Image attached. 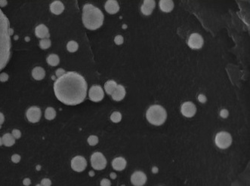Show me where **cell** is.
Here are the masks:
<instances>
[{"instance_id": "obj_1", "label": "cell", "mask_w": 250, "mask_h": 186, "mask_svg": "<svg viewBox=\"0 0 250 186\" xmlns=\"http://www.w3.org/2000/svg\"><path fill=\"white\" fill-rule=\"evenodd\" d=\"M87 82L77 72H67L54 84V91L58 100L68 106H76L84 101Z\"/></svg>"}, {"instance_id": "obj_2", "label": "cell", "mask_w": 250, "mask_h": 186, "mask_svg": "<svg viewBox=\"0 0 250 186\" xmlns=\"http://www.w3.org/2000/svg\"><path fill=\"white\" fill-rule=\"evenodd\" d=\"M10 23L6 15L0 9V71L3 69L11 58Z\"/></svg>"}, {"instance_id": "obj_3", "label": "cell", "mask_w": 250, "mask_h": 186, "mask_svg": "<svg viewBox=\"0 0 250 186\" xmlns=\"http://www.w3.org/2000/svg\"><path fill=\"white\" fill-rule=\"evenodd\" d=\"M83 22L88 30H94L100 28L104 22V14L98 8L87 4L83 9Z\"/></svg>"}, {"instance_id": "obj_4", "label": "cell", "mask_w": 250, "mask_h": 186, "mask_svg": "<svg viewBox=\"0 0 250 186\" xmlns=\"http://www.w3.org/2000/svg\"><path fill=\"white\" fill-rule=\"evenodd\" d=\"M146 117L150 123L159 126L166 121L167 114L163 107L159 105H154L148 109Z\"/></svg>"}, {"instance_id": "obj_5", "label": "cell", "mask_w": 250, "mask_h": 186, "mask_svg": "<svg viewBox=\"0 0 250 186\" xmlns=\"http://www.w3.org/2000/svg\"><path fill=\"white\" fill-rule=\"evenodd\" d=\"M231 136L227 132H220L215 136V144L219 148L225 149L231 145Z\"/></svg>"}, {"instance_id": "obj_6", "label": "cell", "mask_w": 250, "mask_h": 186, "mask_svg": "<svg viewBox=\"0 0 250 186\" xmlns=\"http://www.w3.org/2000/svg\"><path fill=\"white\" fill-rule=\"evenodd\" d=\"M91 164L94 169L101 170L106 167L107 160L102 153L94 152L91 157Z\"/></svg>"}, {"instance_id": "obj_7", "label": "cell", "mask_w": 250, "mask_h": 186, "mask_svg": "<svg viewBox=\"0 0 250 186\" xmlns=\"http://www.w3.org/2000/svg\"><path fill=\"white\" fill-rule=\"evenodd\" d=\"M41 110L37 106H32L28 109L26 113L27 120L31 123H37L39 122L41 118Z\"/></svg>"}, {"instance_id": "obj_8", "label": "cell", "mask_w": 250, "mask_h": 186, "mask_svg": "<svg viewBox=\"0 0 250 186\" xmlns=\"http://www.w3.org/2000/svg\"><path fill=\"white\" fill-rule=\"evenodd\" d=\"M87 166V161L83 156H76L71 161V167L76 172H83Z\"/></svg>"}, {"instance_id": "obj_9", "label": "cell", "mask_w": 250, "mask_h": 186, "mask_svg": "<svg viewBox=\"0 0 250 186\" xmlns=\"http://www.w3.org/2000/svg\"><path fill=\"white\" fill-rule=\"evenodd\" d=\"M105 93L101 86L94 85L89 90V98L93 102H99L103 100Z\"/></svg>"}, {"instance_id": "obj_10", "label": "cell", "mask_w": 250, "mask_h": 186, "mask_svg": "<svg viewBox=\"0 0 250 186\" xmlns=\"http://www.w3.org/2000/svg\"><path fill=\"white\" fill-rule=\"evenodd\" d=\"M203 45V38L200 34L193 33L188 40V46L192 49H200Z\"/></svg>"}, {"instance_id": "obj_11", "label": "cell", "mask_w": 250, "mask_h": 186, "mask_svg": "<svg viewBox=\"0 0 250 186\" xmlns=\"http://www.w3.org/2000/svg\"><path fill=\"white\" fill-rule=\"evenodd\" d=\"M131 182L135 186H143L147 182V176L143 172L136 171L132 175Z\"/></svg>"}, {"instance_id": "obj_12", "label": "cell", "mask_w": 250, "mask_h": 186, "mask_svg": "<svg viewBox=\"0 0 250 186\" xmlns=\"http://www.w3.org/2000/svg\"><path fill=\"white\" fill-rule=\"evenodd\" d=\"M197 108L191 102H186L181 106V113L184 116L191 118L196 114Z\"/></svg>"}, {"instance_id": "obj_13", "label": "cell", "mask_w": 250, "mask_h": 186, "mask_svg": "<svg viewBox=\"0 0 250 186\" xmlns=\"http://www.w3.org/2000/svg\"><path fill=\"white\" fill-rule=\"evenodd\" d=\"M35 34L36 35H37V37L41 38V39L49 38L48 29V27L44 25V24H40V25L37 26V27H36Z\"/></svg>"}, {"instance_id": "obj_14", "label": "cell", "mask_w": 250, "mask_h": 186, "mask_svg": "<svg viewBox=\"0 0 250 186\" xmlns=\"http://www.w3.org/2000/svg\"><path fill=\"white\" fill-rule=\"evenodd\" d=\"M105 10L109 14H113L119 12V6L118 2L114 0H108L105 3Z\"/></svg>"}, {"instance_id": "obj_15", "label": "cell", "mask_w": 250, "mask_h": 186, "mask_svg": "<svg viewBox=\"0 0 250 186\" xmlns=\"http://www.w3.org/2000/svg\"><path fill=\"white\" fill-rule=\"evenodd\" d=\"M111 96H112L113 100H114L115 101H120L123 100L126 96V90H125L124 87L122 85H117L116 90L113 91Z\"/></svg>"}, {"instance_id": "obj_16", "label": "cell", "mask_w": 250, "mask_h": 186, "mask_svg": "<svg viewBox=\"0 0 250 186\" xmlns=\"http://www.w3.org/2000/svg\"><path fill=\"white\" fill-rule=\"evenodd\" d=\"M154 7H155V2L154 1L146 0V1H144V3L141 5V12L144 15H150L152 13Z\"/></svg>"}, {"instance_id": "obj_17", "label": "cell", "mask_w": 250, "mask_h": 186, "mask_svg": "<svg viewBox=\"0 0 250 186\" xmlns=\"http://www.w3.org/2000/svg\"><path fill=\"white\" fill-rule=\"evenodd\" d=\"M112 166H113V168L115 170H117V171L123 170L126 166V159L122 158V157L115 158L113 161V162H112Z\"/></svg>"}, {"instance_id": "obj_18", "label": "cell", "mask_w": 250, "mask_h": 186, "mask_svg": "<svg viewBox=\"0 0 250 186\" xmlns=\"http://www.w3.org/2000/svg\"><path fill=\"white\" fill-rule=\"evenodd\" d=\"M50 10L55 14H61L64 10V5L60 1H55L50 5Z\"/></svg>"}, {"instance_id": "obj_19", "label": "cell", "mask_w": 250, "mask_h": 186, "mask_svg": "<svg viewBox=\"0 0 250 186\" xmlns=\"http://www.w3.org/2000/svg\"><path fill=\"white\" fill-rule=\"evenodd\" d=\"M32 76H33V78H34V79L37 80V81L42 80L45 76V70H44L43 68H42V67H35V68L33 69V71H32Z\"/></svg>"}, {"instance_id": "obj_20", "label": "cell", "mask_w": 250, "mask_h": 186, "mask_svg": "<svg viewBox=\"0 0 250 186\" xmlns=\"http://www.w3.org/2000/svg\"><path fill=\"white\" fill-rule=\"evenodd\" d=\"M160 9L164 12H170L174 8V3L171 0H161L159 2Z\"/></svg>"}, {"instance_id": "obj_21", "label": "cell", "mask_w": 250, "mask_h": 186, "mask_svg": "<svg viewBox=\"0 0 250 186\" xmlns=\"http://www.w3.org/2000/svg\"><path fill=\"white\" fill-rule=\"evenodd\" d=\"M2 140L4 145L7 147L12 146L15 143V139L14 138L13 136L10 134V133H5V134H4L3 136L2 137Z\"/></svg>"}, {"instance_id": "obj_22", "label": "cell", "mask_w": 250, "mask_h": 186, "mask_svg": "<svg viewBox=\"0 0 250 186\" xmlns=\"http://www.w3.org/2000/svg\"><path fill=\"white\" fill-rule=\"evenodd\" d=\"M117 84L115 81H113V80H110V81H108L105 83V91L107 92V93L109 95H112V93H113L115 90H116V87H117Z\"/></svg>"}, {"instance_id": "obj_23", "label": "cell", "mask_w": 250, "mask_h": 186, "mask_svg": "<svg viewBox=\"0 0 250 186\" xmlns=\"http://www.w3.org/2000/svg\"><path fill=\"white\" fill-rule=\"evenodd\" d=\"M60 59L59 56L55 54H51L49 56L47 57V63L48 65L51 66V67H56L59 64Z\"/></svg>"}, {"instance_id": "obj_24", "label": "cell", "mask_w": 250, "mask_h": 186, "mask_svg": "<svg viewBox=\"0 0 250 186\" xmlns=\"http://www.w3.org/2000/svg\"><path fill=\"white\" fill-rule=\"evenodd\" d=\"M45 117L47 120H53L56 117V111L52 107H48L45 111Z\"/></svg>"}, {"instance_id": "obj_25", "label": "cell", "mask_w": 250, "mask_h": 186, "mask_svg": "<svg viewBox=\"0 0 250 186\" xmlns=\"http://www.w3.org/2000/svg\"><path fill=\"white\" fill-rule=\"evenodd\" d=\"M79 46L77 42H75V41H70L67 43V48L68 51L71 52V53H73V52H76L78 49Z\"/></svg>"}, {"instance_id": "obj_26", "label": "cell", "mask_w": 250, "mask_h": 186, "mask_svg": "<svg viewBox=\"0 0 250 186\" xmlns=\"http://www.w3.org/2000/svg\"><path fill=\"white\" fill-rule=\"evenodd\" d=\"M51 45V40L49 38H44V39H41L39 42V46L42 49H47V48H50Z\"/></svg>"}, {"instance_id": "obj_27", "label": "cell", "mask_w": 250, "mask_h": 186, "mask_svg": "<svg viewBox=\"0 0 250 186\" xmlns=\"http://www.w3.org/2000/svg\"><path fill=\"white\" fill-rule=\"evenodd\" d=\"M110 119L114 123H118L122 119L121 113L119 112V111H114V112L112 113V115L110 116Z\"/></svg>"}, {"instance_id": "obj_28", "label": "cell", "mask_w": 250, "mask_h": 186, "mask_svg": "<svg viewBox=\"0 0 250 186\" xmlns=\"http://www.w3.org/2000/svg\"><path fill=\"white\" fill-rule=\"evenodd\" d=\"M88 143L90 145H95L98 143V138L96 136H90L88 138Z\"/></svg>"}, {"instance_id": "obj_29", "label": "cell", "mask_w": 250, "mask_h": 186, "mask_svg": "<svg viewBox=\"0 0 250 186\" xmlns=\"http://www.w3.org/2000/svg\"><path fill=\"white\" fill-rule=\"evenodd\" d=\"M12 135L13 136V137L15 139H19V138H20V136H21V132H20L19 130L15 129V130H12Z\"/></svg>"}, {"instance_id": "obj_30", "label": "cell", "mask_w": 250, "mask_h": 186, "mask_svg": "<svg viewBox=\"0 0 250 186\" xmlns=\"http://www.w3.org/2000/svg\"><path fill=\"white\" fill-rule=\"evenodd\" d=\"M114 42H115V43L116 44V45H120L123 43L124 40H123V36H122V35H117V36L115 37Z\"/></svg>"}, {"instance_id": "obj_31", "label": "cell", "mask_w": 250, "mask_h": 186, "mask_svg": "<svg viewBox=\"0 0 250 186\" xmlns=\"http://www.w3.org/2000/svg\"><path fill=\"white\" fill-rule=\"evenodd\" d=\"M42 186H51V181L49 179H43L41 181Z\"/></svg>"}, {"instance_id": "obj_32", "label": "cell", "mask_w": 250, "mask_h": 186, "mask_svg": "<svg viewBox=\"0 0 250 186\" xmlns=\"http://www.w3.org/2000/svg\"><path fill=\"white\" fill-rule=\"evenodd\" d=\"M66 73V72H65L64 69H58L56 70V72H55V74H56V76L58 78H60V77H61L62 75H64V74Z\"/></svg>"}, {"instance_id": "obj_33", "label": "cell", "mask_w": 250, "mask_h": 186, "mask_svg": "<svg viewBox=\"0 0 250 186\" xmlns=\"http://www.w3.org/2000/svg\"><path fill=\"white\" fill-rule=\"evenodd\" d=\"M8 78H9V76H8V74H6V73L0 74V82H7V81L8 80Z\"/></svg>"}, {"instance_id": "obj_34", "label": "cell", "mask_w": 250, "mask_h": 186, "mask_svg": "<svg viewBox=\"0 0 250 186\" xmlns=\"http://www.w3.org/2000/svg\"><path fill=\"white\" fill-rule=\"evenodd\" d=\"M12 162H14V163H15V164L18 163V162H20V156L19 155L15 154V155H12Z\"/></svg>"}, {"instance_id": "obj_35", "label": "cell", "mask_w": 250, "mask_h": 186, "mask_svg": "<svg viewBox=\"0 0 250 186\" xmlns=\"http://www.w3.org/2000/svg\"><path fill=\"white\" fill-rule=\"evenodd\" d=\"M111 183L107 179H104L101 181V186H110Z\"/></svg>"}, {"instance_id": "obj_36", "label": "cell", "mask_w": 250, "mask_h": 186, "mask_svg": "<svg viewBox=\"0 0 250 186\" xmlns=\"http://www.w3.org/2000/svg\"><path fill=\"white\" fill-rule=\"evenodd\" d=\"M220 115L222 117V118H226L227 116H228V111H227V110H226V109L221 110L220 112Z\"/></svg>"}, {"instance_id": "obj_37", "label": "cell", "mask_w": 250, "mask_h": 186, "mask_svg": "<svg viewBox=\"0 0 250 186\" xmlns=\"http://www.w3.org/2000/svg\"><path fill=\"white\" fill-rule=\"evenodd\" d=\"M30 183H31V181H30V179L29 178H26L23 181V184L25 186H29L30 185Z\"/></svg>"}, {"instance_id": "obj_38", "label": "cell", "mask_w": 250, "mask_h": 186, "mask_svg": "<svg viewBox=\"0 0 250 186\" xmlns=\"http://www.w3.org/2000/svg\"><path fill=\"white\" fill-rule=\"evenodd\" d=\"M199 101L201 102V103H205V101H206V98H205V96H204V95L202 94H200L199 96Z\"/></svg>"}, {"instance_id": "obj_39", "label": "cell", "mask_w": 250, "mask_h": 186, "mask_svg": "<svg viewBox=\"0 0 250 186\" xmlns=\"http://www.w3.org/2000/svg\"><path fill=\"white\" fill-rule=\"evenodd\" d=\"M5 121V116L2 112H0V125H2Z\"/></svg>"}, {"instance_id": "obj_40", "label": "cell", "mask_w": 250, "mask_h": 186, "mask_svg": "<svg viewBox=\"0 0 250 186\" xmlns=\"http://www.w3.org/2000/svg\"><path fill=\"white\" fill-rule=\"evenodd\" d=\"M7 4H8V2L5 0H1L0 1V7H5Z\"/></svg>"}, {"instance_id": "obj_41", "label": "cell", "mask_w": 250, "mask_h": 186, "mask_svg": "<svg viewBox=\"0 0 250 186\" xmlns=\"http://www.w3.org/2000/svg\"><path fill=\"white\" fill-rule=\"evenodd\" d=\"M110 178L113 179H115L116 178V174L115 173H110Z\"/></svg>"}, {"instance_id": "obj_42", "label": "cell", "mask_w": 250, "mask_h": 186, "mask_svg": "<svg viewBox=\"0 0 250 186\" xmlns=\"http://www.w3.org/2000/svg\"><path fill=\"white\" fill-rule=\"evenodd\" d=\"M152 171H153V173H158V168L156 167V166H154V167H153Z\"/></svg>"}, {"instance_id": "obj_43", "label": "cell", "mask_w": 250, "mask_h": 186, "mask_svg": "<svg viewBox=\"0 0 250 186\" xmlns=\"http://www.w3.org/2000/svg\"><path fill=\"white\" fill-rule=\"evenodd\" d=\"M8 32H9V34H10V35H12V34L14 33V30H12V28H9V30H8Z\"/></svg>"}, {"instance_id": "obj_44", "label": "cell", "mask_w": 250, "mask_h": 186, "mask_svg": "<svg viewBox=\"0 0 250 186\" xmlns=\"http://www.w3.org/2000/svg\"><path fill=\"white\" fill-rule=\"evenodd\" d=\"M89 176H94V173L93 171H90L89 172Z\"/></svg>"}, {"instance_id": "obj_45", "label": "cell", "mask_w": 250, "mask_h": 186, "mask_svg": "<svg viewBox=\"0 0 250 186\" xmlns=\"http://www.w3.org/2000/svg\"><path fill=\"white\" fill-rule=\"evenodd\" d=\"M2 145H3V143H2V138L0 137V146H2Z\"/></svg>"}, {"instance_id": "obj_46", "label": "cell", "mask_w": 250, "mask_h": 186, "mask_svg": "<svg viewBox=\"0 0 250 186\" xmlns=\"http://www.w3.org/2000/svg\"><path fill=\"white\" fill-rule=\"evenodd\" d=\"M40 168H41V166H40L39 165V166H37V169H38V170H39Z\"/></svg>"}, {"instance_id": "obj_47", "label": "cell", "mask_w": 250, "mask_h": 186, "mask_svg": "<svg viewBox=\"0 0 250 186\" xmlns=\"http://www.w3.org/2000/svg\"><path fill=\"white\" fill-rule=\"evenodd\" d=\"M18 35H15V39L17 40V39H18Z\"/></svg>"}, {"instance_id": "obj_48", "label": "cell", "mask_w": 250, "mask_h": 186, "mask_svg": "<svg viewBox=\"0 0 250 186\" xmlns=\"http://www.w3.org/2000/svg\"><path fill=\"white\" fill-rule=\"evenodd\" d=\"M29 40H30V39H29V37H26V41H27V42H28Z\"/></svg>"}, {"instance_id": "obj_49", "label": "cell", "mask_w": 250, "mask_h": 186, "mask_svg": "<svg viewBox=\"0 0 250 186\" xmlns=\"http://www.w3.org/2000/svg\"><path fill=\"white\" fill-rule=\"evenodd\" d=\"M36 186H42V185L41 184H39V185H37Z\"/></svg>"}, {"instance_id": "obj_50", "label": "cell", "mask_w": 250, "mask_h": 186, "mask_svg": "<svg viewBox=\"0 0 250 186\" xmlns=\"http://www.w3.org/2000/svg\"><path fill=\"white\" fill-rule=\"evenodd\" d=\"M51 78H52V79H55V78L54 76H52V77H51Z\"/></svg>"}, {"instance_id": "obj_51", "label": "cell", "mask_w": 250, "mask_h": 186, "mask_svg": "<svg viewBox=\"0 0 250 186\" xmlns=\"http://www.w3.org/2000/svg\"><path fill=\"white\" fill-rule=\"evenodd\" d=\"M0 128H1V125H0Z\"/></svg>"}, {"instance_id": "obj_52", "label": "cell", "mask_w": 250, "mask_h": 186, "mask_svg": "<svg viewBox=\"0 0 250 186\" xmlns=\"http://www.w3.org/2000/svg\"><path fill=\"white\" fill-rule=\"evenodd\" d=\"M123 186H124V185H123Z\"/></svg>"}]
</instances>
